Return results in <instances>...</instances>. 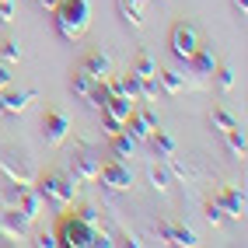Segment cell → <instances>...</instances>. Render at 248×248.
<instances>
[{
  "mask_svg": "<svg viewBox=\"0 0 248 248\" xmlns=\"http://www.w3.org/2000/svg\"><path fill=\"white\" fill-rule=\"evenodd\" d=\"M53 25L63 42H80L91 25V4L88 0H60L53 7Z\"/></svg>",
  "mask_w": 248,
  "mask_h": 248,
  "instance_id": "obj_1",
  "label": "cell"
},
{
  "mask_svg": "<svg viewBox=\"0 0 248 248\" xmlns=\"http://www.w3.org/2000/svg\"><path fill=\"white\" fill-rule=\"evenodd\" d=\"M60 245H70V248H91V245H112L105 238V231L84 220L80 213H74V217H63L60 224Z\"/></svg>",
  "mask_w": 248,
  "mask_h": 248,
  "instance_id": "obj_2",
  "label": "cell"
},
{
  "mask_svg": "<svg viewBox=\"0 0 248 248\" xmlns=\"http://www.w3.org/2000/svg\"><path fill=\"white\" fill-rule=\"evenodd\" d=\"M35 189H39V196H42V203H49L56 213L67 210V206L77 200V182H74L70 175H60V171H49Z\"/></svg>",
  "mask_w": 248,
  "mask_h": 248,
  "instance_id": "obj_3",
  "label": "cell"
},
{
  "mask_svg": "<svg viewBox=\"0 0 248 248\" xmlns=\"http://www.w3.org/2000/svg\"><path fill=\"white\" fill-rule=\"evenodd\" d=\"M0 171H4L11 182H18V186H35V164L31 157L21 151V147H4L0 151Z\"/></svg>",
  "mask_w": 248,
  "mask_h": 248,
  "instance_id": "obj_4",
  "label": "cell"
},
{
  "mask_svg": "<svg viewBox=\"0 0 248 248\" xmlns=\"http://www.w3.org/2000/svg\"><path fill=\"white\" fill-rule=\"evenodd\" d=\"M67 171L74 182H94L102 171V154L91 151V147H74L67 154Z\"/></svg>",
  "mask_w": 248,
  "mask_h": 248,
  "instance_id": "obj_5",
  "label": "cell"
},
{
  "mask_svg": "<svg viewBox=\"0 0 248 248\" xmlns=\"http://www.w3.org/2000/svg\"><path fill=\"white\" fill-rule=\"evenodd\" d=\"M196 49H200L196 25H192V21H178V25L171 28V56H175L178 63H189Z\"/></svg>",
  "mask_w": 248,
  "mask_h": 248,
  "instance_id": "obj_6",
  "label": "cell"
},
{
  "mask_svg": "<svg viewBox=\"0 0 248 248\" xmlns=\"http://www.w3.org/2000/svg\"><path fill=\"white\" fill-rule=\"evenodd\" d=\"M98 178H102V186L112 189V192H129L133 189V171L126 168L123 161H102V171H98Z\"/></svg>",
  "mask_w": 248,
  "mask_h": 248,
  "instance_id": "obj_7",
  "label": "cell"
},
{
  "mask_svg": "<svg viewBox=\"0 0 248 248\" xmlns=\"http://www.w3.org/2000/svg\"><path fill=\"white\" fill-rule=\"evenodd\" d=\"M28 220L21 217L18 206H0V234L11 238V241H25L28 238Z\"/></svg>",
  "mask_w": 248,
  "mask_h": 248,
  "instance_id": "obj_8",
  "label": "cell"
},
{
  "mask_svg": "<svg viewBox=\"0 0 248 248\" xmlns=\"http://www.w3.org/2000/svg\"><path fill=\"white\" fill-rule=\"evenodd\" d=\"M31 102H35V88H25V91L4 88V91H0V119H7V115H21Z\"/></svg>",
  "mask_w": 248,
  "mask_h": 248,
  "instance_id": "obj_9",
  "label": "cell"
},
{
  "mask_svg": "<svg viewBox=\"0 0 248 248\" xmlns=\"http://www.w3.org/2000/svg\"><path fill=\"white\" fill-rule=\"evenodd\" d=\"M70 137V119L63 112H46L42 115V140L49 143V147H56V143H63Z\"/></svg>",
  "mask_w": 248,
  "mask_h": 248,
  "instance_id": "obj_10",
  "label": "cell"
},
{
  "mask_svg": "<svg viewBox=\"0 0 248 248\" xmlns=\"http://www.w3.org/2000/svg\"><path fill=\"white\" fill-rule=\"evenodd\" d=\"M123 129L140 143V140H147V137H151L154 129H157V115H154V112H147V108H143V112H129V115H126V123H123Z\"/></svg>",
  "mask_w": 248,
  "mask_h": 248,
  "instance_id": "obj_11",
  "label": "cell"
},
{
  "mask_svg": "<svg viewBox=\"0 0 248 248\" xmlns=\"http://www.w3.org/2000/svg\"><path fill=\"white\" fill-rule=\"evenodd\" d=\"M213 203L224 210V217H234V220L245 217V189H238V186H231V189L217 192V200H213Z\"/></svg>",
  "mask_w": 248,
  "mask_h": 248,
  "instance_id": "obj_12",
  "label": "cell"
},
{
  "mask_svg": "<svg viewBox=\"0 0 248 248\" xmlns=\"http://www.w3.org/2000/svg\"><path fill=\"white\" fill-rule=\"evenodd\" d=\"M154 238L161 245H196V234L189 227H182V224H157L154 227Z\"/></svg>",
  "mask_w": 248,
  "mask_h": 248,
  "instance_id": "obj_13",
  "label": "cell"
},
{
  "mask_svg": "<svg viewBox=\"0 0 248 248\" xmlns=\"http://www.w3.org/2000/svg\"><path fill=\"white\" fill-rule=\"evenodd\" d=\"M147 7H151V0H119V18L133 31H140L143 18H147Z\"/></svg>",
  "mask_w": 248,
  "mask_h": 248,
  "instance_id": "obj_14",
  "label": "cell"
},
{
  "mask_svg": "<svg viewBox=\"0 0 248 248\" xmlns=\"http://www.w3.org/2000/svg\"><path fill=\"white\" fill-rule=\"evenodd\" d=\"M186 67H189L196 77H200V80H206V77H213V70H217V56H213L206 46H200V49L192 53V60L186 63Z\"/></svg>",
  "mask_w": 248,
  "mask_h": 248,
  "instance_id": "obj_15",
  "label": "cell"
},
{
  "mask_svg": "<svg viewBox=\"0 0 248 248\" xmlns=\"http://www.w3.org/2000/svg\"><path fill=\"white\" fill-rule=\"evenodd\" d=\"M42 196H39V189L35 186H28L25 192H21V200H18V210H21V217L28 220V224H35L39 220V213H42Z\"/></svg>",
  "mask_w": 248,
  "mask_h": 248,
  "instance_id": "obj_16",
  "label": "cell"
},
{
  "mask_svg": "<svg viewBox=\"0 0 248 248\" xmlns=\"http://www.w3.org/2000/svg\"><path fill=\"white\" fill-rule=\"evenodd\" d=\"M80 70L91 74L94 80H108V74H112V60H108L105 53H88L84 63H80Z\"/></svg>",
  "mask_w": 248,
  "mask_h": 248,
  "instance_id": "obj_17",
  "label": "cell"
},
{
  "mask_svg": "<svg viewBox=\"0 0 248 248\" xmlns=\"http://www.w3.org/2000/svg\"><path fill=\"white\" fill-rule=\"evenodd\" d=\"M147 140H151V147H154V154H157L161 161H168V157H175V140H171L168 133H164L161 126H157V129H154V133L147 137Z\"/></svg>",
  "mask_w": 248,
  "mask_h": 248,
  "instance_id": "obj_18",
  "label": "cell"
},
{
  "mask_svg": "<svg viewBox=\"0 0 248 248\" xmlns=\"http://www.w3.org/2000/svg\"><path fill=\"white\" fill-rule=\"evenodd\" d=\"M220 137H224V143H227V151L234 154V157H245V151H248V140H245V129H241L238 123L231 126L227 133H220Z\"/></svg>",
  "mask_w": 248,
  "mask_h": 248,
  "instance_id": "obj_19",
  "label": "cell"
},
{
  "mask_svg": "<svg viewBox=\"0 0 248 248\" xmlns=\"http://www.w3.org/2000/svg\"><path fill=\"white\" fill-rule=\"evenodd\" d=\"M108 140H112V157H115V161L133 157V151H137V140L129 137L126 129H123V133H115V137H108Z\"/></svg>",
  "mask_w": 248,
  "mask_h": 248,
  "instance_id": "obj_20",
  "label": "cell"
},
{
  "mask_svg": "<svg viewBox=\"0 0 248 248\" xmlns=\"http://www.w3.org/2000/svg\"><path fill=\"white\" fill-rule=\"evenodd\" d=\"M157 88L164 94H178L182 88H186V77H182L178 70H157Z\"/></svg>",
  "mask_w": 248,
  "mask_h": 248,
  "instance_id": "obj_21",
  "label": "cell"
},
{
  "mask_svg": "<svg viewBox=\"0 0 248 248\" xmlns=\"http://www.w3.org/2000/svg\"><path fill=\"white\" fill-rule=\"evenodd\" d=\"M112 94H123V98H129V102H137L140 98V80L129 74V77H119V80H112Z\"/></svg>",
  "mask_w": 248,
  "mask_h": 248,
  "instance_id": "obj_22",
  "label": "cell"
},
{
  "mask_svg": "<svg viewBox=\"0 0 248 248\" xmlns=\"http://www.w3.org/2000/svg\"><path fill=\"white\" fill-rule=\"evenodd\" d=\"M94 84H98V80H94L91 74H84V70H74V77H70V91H74L77 98H88Z\"/></svg>",
  "mask_w": 248,
  "mask_h": 248,
  "instance_id": "obj_23",
  "label": "cell"
},
{
  "mask_svg": "<svg viewBox=\"0 0 248 248\" xmlns=\"http://www.w3.org/2000/svg\"><path fill=\"white\" fill-rule=\"evenodd\" d=\"M129 74H133L137 80H147V77H154V74H157V63H154L151 56H147V53H137L133 70H129Z\"/></svg>",
  "mask_w": 248,
  "mask_h": 248,
  "instance_id": "obj_24",
  "label": "cell"
},
{
  "mask_svg": "<svg viewBox=\"0 0 248 248\" xmlns=\"http://www.w3.org/2000/svg\"><path fill=\"white\" fill-rule=\"evenodd\" d=\"M28 186H18V182H4V186H0V203L4 206H18V200H21V192H25Z\"/></svg>",
  "mask_w": 248,
  "mask_h": 248,
  "instance_id": "obj_25",
  "label": "cell"
},
{
  "mask_svg": "<svg viewBox=\"0 0 248 248\" xmlns=\"http://www.w3.org/2000/svg\"><path fill=\"white\" fill-rule=\"evenodd\" d=\"M151 186L157 192H164L171 186V171H168V164H151Z\"/></svg>",
  "mask_w": 248,
  "mask_h": 248,
  "instance_id": "obj_26",
  "label": "cell"
},
{
  "mask_svg": "<svg viewBox=\"0 0 248 248\" xmlns=\"http://www.w3.org/2000/svg\"><path fill=\"white\" fill-rule=\"evenodd\" d=\"M210 126L217 129V133H227V129L234 126V115H231L227 108H213V112H210Z\"/></svg>",
  "mask_w": 248,
  "mask_h": 248,
  "instance_id": "obj_27",
  "label": "cell"
},
{
  "mask_svg": "<svg viewBox=\"0 0 248 248\" xmlns=\"http://www.w3.org/2000/svg\"><path fill=\"white\" fill-rule=\"evenodd\" d=\"M213 74H217V88H220V94H227L231 88H234V67H227V63H220V67L213 70Z\"/></svg>",
  "mask_w": 248,
  "mask_h": 248,
  "instance_id": "obj_28",
  "label": "cell"
},
{
  "mask_svg": "<svg viewBox=\"0 0 248 248\" xmlns=\"http://www.w3.org/2000/svg\"><path fill=\"white\" fill-rule=\"evenodd\" d=\"M0 60H4V63H18L21 60V42L18 39H7L4 46H0Z\"/></svg>",
  "mask_w": 248,
  "mask_h": 248,
  "instance_id": "obj_29",
  "label": "cell"
},
{
  "mask_svg": "<svg viewBox=\"0 0 248 248\" xmlns=\"http://www.w3.org/2000/svg\"><path fill=\"white\" fill-rule=\"evenodd\" d=\"M102 129H105V137H115V133H123V119H115V115L102 112Z\"/></svg>",
  "mask_w": 248,
  "mask_h": 248,
  "instance_id": "obj_30",
  "label": "cell"
},
{
  "mask_svg": "<svg viewBox=\"0 0 248 248\" xmlns=\"http://www.w3.org/2000/svg\"><path fill=\"white\" fill-rule=\"evenodd\" d=\"M0 21L4 25L14 21V0H0Z\"/></svg>",
  "mask_w": 248,
  "mask_h": 248,
  "instance_id": "obj_31",
  "label": "cell"
},
{
  "mask_svg": "<svg viewBox=\"0 0 248 248\" xmlns=\"http://www.w3.org/2000/svg\"><path fill=\"white\" fill-rule=\"evenodd\" d=\"M206 220L210 224H224V210L217 203H206Z\"/></svg>",
  "mask_w": 248,
  "mask_h": 248,
  "instance_id": "obj_32",
  "label": "cell"
},
{
  "mask_svg": "<svg viewBox=\"0 0 248 248\" xmlns=\"http://www.w3.org/2000/svg\"><path fill=\"white\" fill-rule=\"evenodd\" d=\"M4 88H11V63L0 60V91H4Z\"/></svg>",
  "mask_w": 248,
  "mask_h": 248,
  "instance_id": "obj_33",
  "label": "cell"
},
{
  "mask_svg": "<svg viewBox=\"0 0 248 248\" xmlns=\"http://www.w3.org/2000/svg\"><path fill=\"white\" fill-rule=\"evenodd\" d=\"M35 245H39V248H56V245H60V238H56V234H39V238H35Z\"/></svg>",
  "mask_w": 248,
  "mask_h": 248,
  "instance_id": "obj_34",
  "label": "cell"
},
{
  "mask_svg": "<svg viewBox=\"0 0 248 248\" xmlns=\"http://www.w3.org/2000/svg\"><path fill=\"white\" fill-rule=\"evenodd\" d=\"M234 11H238L241 18H245V11H248V0H234Z\"/></svg>",
  "mask_w": 248,
  "mask_h": 248,
  "instance_id": "obj_35",
  "label": "cell"
},
{
  "mask_svg": "<svg viewBox=\"0 0 248 248\" xmlns=\"http://www.w3.org/2000/svg\"><path fill=\"white\" fill-rule=\"evenodd\" d=\"M39 4H42V7H46V11H53V7H56V4H60V0H39Z\"/></svg>",
  "mask_w": 248,
  "mask_h": 248,
  "instance_id": "obj_36",
  "label": "cell"
},
{
  "mask_svg": "<svg viewBox=\"0 0 248 248\" xmlns=\"http://www.w3.org/2000/svg\"><path fill=\"white\" fill-rule=\"evenodd\" d=\"M0 206H4V203H0Z\"/></svg>",
  "mask_w": 248,
  "mask_h": 248,
  "instance_id": "obj_37",
  "label": "cell"
}]
</instances>
